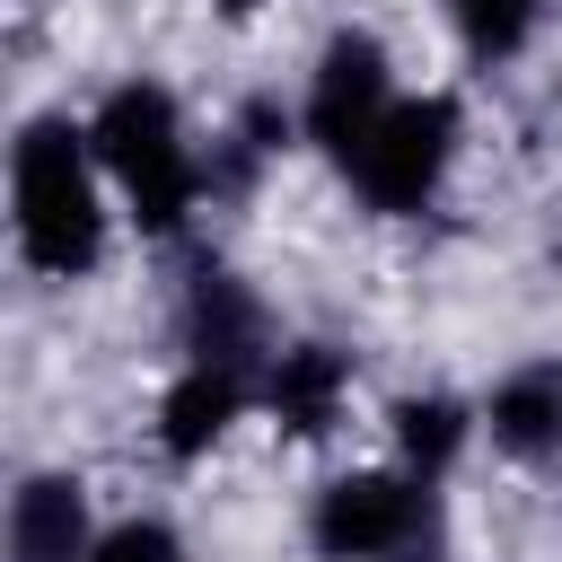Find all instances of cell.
<instances>
[{"label": "cell", "mask_w": 562, "mask_h": 562, "mask_svg": "<svg viewBox=\"0 0 562 562\" xmlns=\"http://www.w3.org/2000/svg\"><path fill=\"white\" fill-rule=\"evenodd\" d=\"M492 439L501 448H553L562 439V369H518L492 395Z\"/></svg>", "instance_id": "cell-10"}, {"label": "cell", "mask_w": 562, "mask_h": 562, "mask_svg": "<svg viewBox=\"0 0 562 562\" xmlns=\"http://www.w3.org/2000/svg\"><path fill=\"white\" fill-rule=\"evenodd\" d=\"M79 140H88V132H70V123H53V114L18 132V246H26V263L53 272V281L88 272V263H97V237H105Z\"/></svg>", "instance_id": "cell-1"}, {"label": "cell", "mask_w": 562, "mask_h": 562, "mask_svg": "<svg viewBox=\"0 0 562 562\" xmlns=\"http://www.w3.org/2000/svg\"><path fill=\"white\" fill-rule=\"evenodd\" d=\"M448 9H457V35H465L483 61L518 53V44H527V26H536V0H448Z\"/></svg>", "instance_id": "cell-12"}, {"label": "cell", "mask_w": 562, "mask_h": 562, "mask_svg": "<svg viewBox=\"0 0 562 562\" xmlns=\"http://www.w3.org/2000/svg\"><path fill=\"white\" fill-rule=\"evenodd\" d=\"M413 536H422V492L395 474H342L316 501V544L334 562H369V553H395Z\"/></svg>", "instance_id": "cell-4"}, {"label": "cell", "mask_w": 562, "mask_h": 562, "mask_svg": "<svg viewBox=\"0 0 562 562\" xmlns=\"http://www.w3.org/2000/svg\"><path fill=\"white\" fill-rule=\"evenodd\" d=\"M79 536H88V501L70 474H35L9 501V553L18 562H79Z\"/></svg>", "instance_id": "cell-6"}, {"label": "cell", "mask_w": 562, "mask_h": 562, "mask_svg": "<svg viewBox=\"0 0 562 562\" xmlns=\"http://www.w3.org/2000/svg\"><path fill=\"white\" fill-rule=\"evenodd\" d=\"M342 378H351V360L342 351H325V342H299V351H281V369H272V413L290 422V430H325L334 422V404H342Z\"/></svg>", "instance_id": "cell-8"}, {"label": "cell", "mask_w": 562, "mask_h": 562, "mask_svg": "<svg viewBox=\"0 0 562 562\" xmlns=\"http://www.w3.org/2000/svg\"><path fill=\"white\" fill-rule=\"evenodd\" d=\"M378 114H386V53L369 35H334L325 70H316V97H307V132L351 167V149L378 132Z\"/></svg>", "instance_id": "cell-5"}, {"label": "cell", "mask_w": 562, "mask_h": 562, "mask_svg": "<svg viewBox=\"0 0 562 562\" xmlns=\"http://www.w3.org/2000/svg\"><path fill=\"white\" fill-rule=\"evenodd\" d=\"M88 140H97V158L132 184L140 228H176V220H184V202H193L202 176H193V158H184V132H176L167 88H114Z\"/></svg>", "instance_id": "cell-2"}, {"label": "cell", "mask_w": 562, "mask_h": 562, "mask_svg": "<svg viewBox=\"0 0 562 562\" xmlns=\"http://www.w3.org/2000/svg\"><path fill=\"white\" fill-rule=\"evenodd\" d=\"M237 395H246L237 369H202V360H193V369L167 386V413H158V422H167V457H202V448L237 422Z\"/></svg>", "instance_id": "cell-7"}, {"label": "cell", "mask_w": 562, "mask_h": 562, "mask_svg": "<svg viewBox=\"0 0 562 562\" xmlns=\"http://www.w3.org/2000/svg\"><path fill=\"white\" fill-rule=\"evenodd\" d=\"M193 351H202V369H237L255 351V299L228 272H202V290H193Z\"/></svg>", "instance_id": "cell-9"}, {"label": "cell", "mask_w": 562, "mask_h": 562, "mask_svg": "<svg viewBox=\"0 0 562 562\" xmlns=\"http://www.w3.org/2000/svg\"><path fill=\"white\" fill-rule=\"evenodd\" d=\"M220 9H255V0H220Z\"/></svg>", "instance_id": "cell-14"}, {"label": "cell", "mask_w": 562, "mask_h": 562, "mask_svg": "<svg viewBox=\"0 0 562 562\" xmlns=\"http://www.w3.org/2000/svg\"><path fill=\"white\" fill-rule=\"evenodd\" d=\"M448 140H457V105L448 97H404L378 114V132L351 149V176L378 211H422V193L439 184L448 167Z\"/></svg>", "instance_id": "cell-3"}, {"label": "cell", "mask_w": 562, "mask_h": 562, "mask_svg": "<svg viewBox=\"0 0 562 562\" xmlns=\"http://www.w3.org/2000/svg\"><path fill=\"white\" fill-rule=\"evenodd\" d=\"M97 562H176V536L149 527V518H132V527H114V536L97 544Z\"/></svg>", "instance_id": "cell-13"}, {"label": "cell", "mask_w": 562, "mask_h": 562, "mask_svg": "<svg viewBox=\"0 0 562 562\" xmlns=\"http://www.w3.org/2000/svg\"><path fill=\"white\" fill-rule=\"evenodd\" d=\"M395 439H404V457L430 474V465H448V457H457L465 413H457L448 395H413V404H395Z\"/></svg>", "instance_id": "cell-11"}]
</instances>
